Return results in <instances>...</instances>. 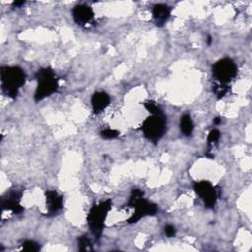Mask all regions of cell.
Returning a JSON list of instances; mask_svg holds the SVG:
<instances>
[{
    "mask_svg": "<svg viewBox=\"0 0 252 252\" xmlns=\"http://www.w3.org/2000/svg\"><path fill=\"white\" fill-rule=\"evenodd\" d=\"M26 73L19 66H2L0 68V81H1V90L3 94L15 99L20 89L26 83Z\"/></svg>",
    "mask_w": 252,
    "mask_h": 252,
    "instance_id": "1",
    "label": "cell"
},
{
    "mask_svg": "<svg viewBox=\"0 0 252 252\" xmlns=\"http://www.w3.org/2000/svg\"><path fill=\"white\" fill-rule=\"evenodd\" d=\"M35 78L37 82L33 95L35 102H39L57 92L59 88L58 78L50 67L39 69Z\"/></svg>",
    "mask_w": 252,
    "mask_h": 252,
    "instance_id": "2",
    "label": "cell"
},
{
    "mask_svg": "<svg viewBox=\"0 0 252 252\" xmlns=\"http://www.w3.org/2000/svg\"><path fill=\"white\" fill-rule=\"evenodd\" d=\"M128 207L134 208V213L131 218L128 219V223H136L142 218L154 216L158 213L157 205L145 199L144 192L138 188H133L128 201Z\"/></svg>",
    "mask_w": 252,
    "mask_h": 252,
    "instance_id": "3",
    "label": "cell"
},
{
    "mask_svg": "<svg viewBox=\"0 0 252 252\" xmlns=\"http://www.w3.org/2000/svg\"><path fill=\"white\" fill-rule=\"evenodd\" d=\"M111 200H105L98 204H94L87 216V222L92 234L95 238H99L102 234L105 220L108 212L111 210Z\"/></svg>",
    "mask_w": 252,
    "mask_h": 252,
    "instance_id": "4",
    "label": "cell"
},
{
    "mask_svg": "<svg viewBox=\"0 0 252 252\" xmlns=\"http://www.w3.org/2000/svg\"><path fill=\"white\" fill-rule=\"evenodd\" d=\"M141 130L146 139L152 142H158L166 131V117L163 113L152 114L143 121Z\"/></svg>",
    "mask_w": 252,
    "mask_h": 252,
    "instance_id": "5",
    "label": "cell"
},
{
    "mask_svg": "<svg viewBox=\"0 0 252 252\" xmlns=\"http://www.w3.org/2000/svg\"><path fill=\"white\" fill-rule=\"evenodd\" d=\"M212 72L218 83L227 85L236 77L237 66L232 59L224 57L213 65Z\"/></svg>",
    "mask_w": 252,
    "mask_h": 252,
    "instance_id": "6",
    "label": "cell"
},
{
    "mask_svg": "<svg viewBox=\"0 0 252 252\" xmlns=\"http://www.w3.org/2000/svg\"><path fill=\"white\" fill-rule=\"evenodd\" d=\"M193 189L199 198L203 201L204 205L208 209H213L217 203L218 195L215 187L208 180L196 181L193 184Z\"/></svg>",
    "mask_w": 252,
    "mask_h": 252,
    "instance_id": "7",
    "label": "cell"
},
{
    "mask_svg": "<svg viewBox=\"0 0 252 252\" xmlns=\"http://www.w3.org/2000/svg\"><path fill=\"white\" fill-rule=\"evenodd\" d=\"M22 192L18 190H11L1 198V207L3 211H11L15 215H19L24 211L21 205Z\"/></svg>",
    "mask_w": 252,
    "mask_h": 252,
    "instance_id": "8",
    "label": "cell"
},
{
    "mask_svg": "<svg viewBox=\"0 0 252 252\" xmlns=\"http://www.w3.org/2000/svg\"><path fill=\"white\" fill-rule=\"evenodd\" d=\"M72 17L74 22L79 26H87L92 23L94 18L93 9L88 5H77L72 10Z\"/></svg>",
    "mask_w": 252,
    "mask_h": 252,
    "instance_id": "9",
    "label": "cell"
},
{
    "mask_svg": "<svg viewBox=\"0 0 252 252\" xmlns=\"http://www.w3.org/2000/svg\"><path fill=\"white\" fill-rule=\"evenodd\" d=\"M45 204L47 216H55L63 208V197L55 190H47L45 192Z\"/></svg>",
    "mask_w": 252,
    "mask_h": 252,
    "instance_id": "10",
    "label": "cell"
},
{
    "mask_svg": "<svg viewBox=\"0 0 252 252\" xmlns=\"http://www.w3.org/2000/svg\"><path fill=\"white\" fill-rule=\"evenodd\" d=\"M171 15V8L165 4H156L153 6L152 16L158 27H162L168 21Z\"/></svg>",
    "mask_w": 252,
    "mask_h": 252,
    "instance_id": "11",
    "label": "cell"
},
{
    "mask_svg": "<svg viewBox=\"0 0 252 252\" xmlns=\"http://www.w3.org/2000/svg\"><path fill=\"white\" fill-rule=\"evenodd\" d=\"M109 103H110V97L108 94L103 91L94 93L91 97L92 108L94 113L95 114H98L101 111H103L108 106Z\"/></svg>",
    "mask_w": 252,
    "mask_h": 252,
    "instance_id": "12",
    "label": "cell"
},
{
    "mask_svg": "<svg viewBox=\"0 0 252 252\" xmlns=\"http://www.w3.org/2000/svg\"><path fill=\"white\" fill-rule=\"evenodd\" d=\"M179 127H180V131L181 133L186 136L189 137L192 135L193 131H194V122L190 116V114H183L180 117V122H179Z\"/></svg>",
    "mask_w": 252,
    "mask_h": 252,
    "instance_id": "13",
    "label": "cell"
},
{
    "mask_svg": "<svg viewBox=\"0 0 252 252\" xmlns=\"http://www.w3.org/2000/svg\"><path fill=\"white\" fill-rule=\"evenodd\" d=\"M77 246H78V250H80V251H92L93 250L92 242L87 235H81L80 237H78Z\"/></svg>",
    "mask_w": 252,
    "mask_h": 252,
    "instance_id": "14",
    "label": "cell"
},
{
    "mask_svg": "<svg viewBox=\"0 0 252 252\" xmlns=\"http://www.w3.org/2000/svg\"><path fill=\"white\" fill-rule=\"evenodd\" d=\"M228 91H229V87L224 84L218 83V84L214 85V87H213V92L215 93L218 99H220L223 96H225V94L228 93Z\"/></svg>",
    "mask_w": 252,
    "mask_h": 252,
    "instance_id": "15",
    "label": "cell"
},
{
    "mask_svg": "<svg viewBox=\"0 0 252 252\" xmlns=\"http://www.w3.org/2000/svg\"><path fill=\"white\" fill-rule=\"evenodd\" d=\"M40 249L39 243L35 242L34 240H26L22 244V251H29V252H34L38 251Z\"/></svg>",
    "mask_w": 252,
    "mask_h": 252,
    "instance_id": "16",
    "label": "cell"
},
{
    "mask_svg": "<svg viewBox=\"0 0 252 252\" xmlns=\"http://www.w3.org/2000/svg\"><path fill=\"white\" fill-rule=\"evenodd\" d=\"M144 107H145L151 114H162L161 108H160L155 101L148 100V101L144 102Z\"/></svg>",
    "mask_w": 252,
    "mask_h": 252,
    "instance_id": "17",
    "label": "cell"
},
{
    "mask_svg": "<svg viewBox=\"0 0 252 252\" xmlns=\"http://www.w3.org/2000/svg\"><path fill=\"white\" fill-rule=\"evenodd\" d=\"M118 136H119V132L114 129L107 128V129H103L102 131H100V137L104 140H112V139L117 138Z\"/></svg>",
    "mask_w": 252,
    "mask_h": 252,
    "instance_id": "18",
    "label": "cell"
},
{
    "mask_svg": "<svg viewBox=\"0 0 252 252\" xmlns=\"http://www.w3.org/2000/svg\"><path fill=\"white\" fill-rule=\"evenodd\" d=\"M220 137V131H219L218 129H213V130H211V131L209 132V134H208L207 142H208L209 145H214V144H216V143L219 141Z\"/></svg>",
    "mask_w": 252,
    "mask_h": 252,
    "instance_id": "19",
    "label": "cell"
},
{
    "mask_svg": "<svg viewBox=\"0 0 252 252\" xmlns=\"http://www.w3.org/2000/svg\"><path fill=\"white\" fill-rule=\"evenodd\" d=\"M164 233H165V235L167 237H173L175 235V233H176V229H175V227L173 225L166 224L164 226Z\"/></svg>",
    "mask_w": 252,
    "mask_h": 252,
    "instance_id": "20",
    "label": "cell"
},
{
    "mask_svg": "<svg viewBox=\"0 0 252 252\" xmlns=\"http://www.w3.org/2000/svg\"><path fill=\"white\" fill-rule=\"evenodd\" d=\"M25 4V1H18V2H14L13 3V6L14 7H21L22 5Z\"/></svg>",
    "mask_w": 252,
    "mask_h": 252,
    "instance_id": "21",
    "label": "cell"
},
{
    "mask_svg": "<svg viewBox=\"0 0 252 252\" xmlns=\"http://www.w3.org/2000/svg\"><path fill=\"white\" fill-rule=\"evenodd\" d=\"M213 122H214V124H220V123L221 122V117H219V116H218V117H215Z\"/></svg>",
    "mask_w": 252,
    "mask_h": 252,
    "instance_id": "22",
    "label": "cell"
},
{
    "mask_svg": "<svg viewBox=\"0 0 252 252\" xmlns=\"http://www.w3.org/2000/svg\"><path fill=\"white\" fill-rule=\"evenodd\" d=\"M207 42H208V44H211V42H212V37L209 35L208 36V39H207Z\"/></svg>",
    "mask_w": 252,
    "mask_h": 252,
    "instance_id": "23",
    "label": "cell"
}]
</instances>
